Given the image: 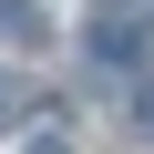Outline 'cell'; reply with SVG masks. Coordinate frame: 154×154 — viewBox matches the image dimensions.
I'll use <instances>...</instances> for the list:
<instances>
[{
    "label": "cell",
    "instance_id": "6da1fadb",
    "mask_svg": "<svg viewBox=\"0 0 154 154\" xmlns=\"http://www.w3.org/2000/svg\"><path fill=\"white\" fill-rule=\"evenodd\" d=\"M93 62H144V21L103 11V21H93Z\"/></svg>",
    "mask_w": 154,
    "mask_h": 154
},
{
    "label": "cell",
    "instance_id": "7a4b0ae2",
    "mask_svg": "<svg viewBox=\"0 0 154 154\" xmlns=\"http://www.w3.org/2000/svg\"><path fill=\"white\" fill-rule=\"evenodd\" d=\"M11 113H31V82H21V72H0V123H11Z\"/></svg>",
    "mask_w": 154,
    "mask_h": 154
},
{
    "label": "cell",
    "instance_id": "3957f363",
    "mask_svg": "<svg viewBox=\"0 0 154 154\" xmlns=\"http://www.w3.org/2000/svg\"><path fill=\"white\" fill-rule=\"evenodd\" d=\"M134 134H154V82H144V93H134Z\"/></svg>",
    "mask_w": 154,
    "mask_h": 154
},
{
    "label": "cell",
    "instance_id": "277c9868",
    "mask_svg": "<svg viewBox=\"0 0 154 154\" xmlns=\"http://www.w3.org/2000/svg\"><path fill=\"white\" fill-rule=\"evenodd\" d=\"M31 154H72V144H31Z\"/></svg>",
    "mask_w": 154,
    "mask_h": 154
},
{
    "label": "cell",
    "instance_id": "5b68a950",
    "mask_svg": "<svg viewBox=\"0 0 154 154\" xmlns=\"http://www.w3.org/2000/svg\"><path fill=\"white\" fill-rule=\"evenodd\" d=\"M0 21H21V11H11V0H0Z\"/></svg>",
    "mask_w": 154,
    "mask_h": 154
}]
</instances>
